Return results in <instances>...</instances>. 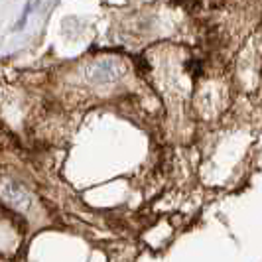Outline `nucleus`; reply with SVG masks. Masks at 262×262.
Here are the masks:
<instances>
[{
	"mask_svg": "<svg viewBox=\"0 0 262 262\" xmlns=\"http://www.w3.org/2000/svg\"><path fill=\"white\" fill-rule=\"evenodd\" d=\"M39 0H28L26 6H24V10H22V16H20V20H18V24L14 26V30H22L24 28V24L28 22V18H30V14L34 12L36 8H38Z\"/></svg>",
	"mask_w": 262,
	"mask_h": 262,
	"instance_id": "7ed1b4c3",
	"label": "nucleus"
},
{
	"mask_svg": "<svg viewBox=\"0 0 262 262\" xmlns=\"http://www.w3.org/2000/svg\"><path fill=\"white\" fill-rule=\"evenodd\" d=\"M0 199H4L10 207L24 211V213H28L34 205L32 195L28 193L26 187L22 184H18L16 180H10V178L0 180Z\"/></svg>",
	"mask_w": 262,
	"mask_h": 262,
	"instance_id": "f03ea898",
	"label": "nucleus"
},
{
	"mask_svg": "<svg viewBox=\"0 0 262 262\" xmlns=\"http://www.w3.org/2000/svg\"><path fill=\"white\" fill-rule=\"evenodd\" d=\"M126 71H128V67L122 59L105 57V59L91 61L85 69V75L93 85H108V83H115V81L124 77Z\"/></svg>",
	"mask_w": 262,
	"mask_h": 262,
	"instance_id": "f257e3e1",
	"label": "nucleus"
}]
</instances>
